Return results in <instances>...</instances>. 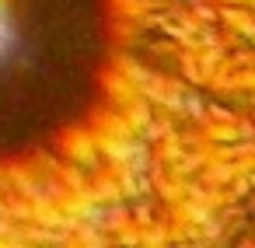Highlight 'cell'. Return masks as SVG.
Instances as JSON below:
<instances>
[{"label": "cell", "mask_w": 255, "mask_h": 248, "mask_svg": "<svg viewBox=\"0 0 255 248\" xmlns=\"http://www.w3.org/2000/svg\"><path fill=\"white\" fill-rule=\"evenodd\" d=\"M28 18L21 0H0V77H4V67H14L18 53H25L28 42Z\"/></svg>", "instance_id": "cell-1"}]
</instances>
